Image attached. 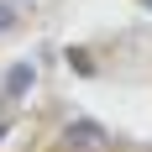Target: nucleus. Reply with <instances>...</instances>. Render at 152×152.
Masks as SVG:
<instances>
[{
    "instance_id": "f257e3e1",
    "label": "nucleus",
    "mask_w": 152,
    "mask_h": 152,
    "mask_svg": "<svg viewBox=\"0 0 152 152\" xmlns=\"http://www.w3.org/2000/svg\"><path fill=\"white\" fill-rule=\"evenodd\" d=\"M105 142H110V131L100 121H84V115H79V121L63 126V147L68 152H105Z\"/></svg>"
},
{
    "instance_id": "f03ea898",
    "label": "nucleus",
    "mask_w": 152,
    "mask_h": 152,
    "mask_svg": "<svg viewBox=\"0 0 152 152\" xmlns=\"http://www.w3.org/2000/svg\"><path fill=\"white\" fill-rule=\"evenodd\" d=\"M31 84H37V68L21 58V63H11V68H5V84H0V89H5V100H26Z\"/></svg>"
},
{
    "instance_id": "7ed1b4c3",
    "label": "nucleus",
    "mask_w": 152,
    "mask_h": 152,
    "mask_svg": "<svg viewBox=\"0 0 152 152\" xmlns=\"http://www.w3.org/2000/svg\"><path fill=\"white\" fill-rule=\"evenodd\" d=\"M5 31H16V5L11 0H0V37H5Z\"/></svg>"
},
{
    "instance_id": "20e7f679",
    "label": "nucleus",
    "mask_w": 152,
    "mask_h": 152,
    "mask_svg": "<svg viewBox=\"0 0 152 152\" xmlns=\"http://www.w3.org/2000/svg\"><path fill=\"white\" fill-rule=\"evenodd\" d=\"M5 131H11V121H5V115H0V137H5Z\"/></svg>"
},
{
    "instance_id": "39448f33",
    "label": "nucleus",
    "mask_w": 152,
    "mask_h": 152,
    "mask_svg": "<svg viewBox=\"0 0 152 152\" xmlns=\"http://www.w3.org/2000/svg\"><path fill=\"white\" fill-rule=\"evenodd\" d=\"M147 5H152V0H147Z\"/></svg>"
}]
</instances>
